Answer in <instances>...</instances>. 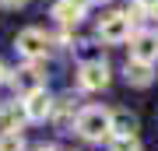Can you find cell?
I'll return each mask as SVG.
<instances>
[{"label": "cell", "instance_id": "cell-1", "mask_svg": "<svg viewBox=\"0 0 158 151\" xmlns=\"http://www.w3.org/2000/svg\"><path fill=\"white\" fill-rule=\"evenodd\" d=\"M74 130H77L85 141H106L109 134H113V112L102 109V106H88V109L77 112Z\"/></svg>", "mask_w": 158, "mask_h": 151}, {"label": "cell", "instance_id": "cell-2", "mask_svg": "<svg viewBox=\"0 0 158 151\" xmlns=\"http://www.w3.org/2000/svg\"><path fill=\"white\" fill-rule=\"evenodd\" d=\"M130 21H134V18H130V11H113V14H106L98 21V35L106 42H127L130 39Z\"/></svg>", "mask_w": 158, "mask_h": 151}, {"label": "cell", "instance_id": "cell-3", "mask_svg": "<svg viewBox=\"0 0 158 151\" xmlns=\"http://www.w3.org/2000/svg\"><path fill=\"white\" fill-rule=\"evenodd\" d=\"M77 84L85 91H102L109 84V63L102 60H88V63H81V70H77Z\"/></svg>", "mask_w": 158, "mask_h": 151}, {"label": "cell", "instance_id": "cell-4", "mask_svg": "<svg viewBox=\"0 0 158 151\" xmlns=\"http://www.w3.org/2000/svg\"><path fill=\"white\" fill-rule=\"evenodd\" d=\"M18 53L28 56V60H39V56H46V49H49V35L42 32V28H25V32H18Z\"/></svg>", "mask_w": 158, "mask_h": 151}, {"label": "cell", "instance_id": "cell-5", "mask_svg": "<svg viewBox=\"0 0 158 151\" xmlns=\"http://www.w3.org/2000/svg\"><path fill=\"white\" fill-rule=\"evenodd\" d=\"M130 60L155 63L158 60V32H134L130 35Z\"/></svg>", "mask_w": 158, "mask_h": 151}, {"label": "cell", "instance_id": "cell-6", "mask_svg": "<svg viewBox=\"0 0 158 151\" xmlns=\"http://www.w3.org/2000/svg\"><path fill=\"white\" fill-rule=\"evenodd\" d=\"M25 112H28V120H32V123H39V120L53 116V99H49V91H46V84L25 95Z\"/></svg>", "mask_w": 158, "mask_h": 151}, {"label": "cell", "instance_id": "cell-7", "mask_svg": "<svg viewBox=\"0 0 158 151\" xmlns=\"http://www.w3.org/2000/svg\"><path fill=\"white\" fill-rule=\"evenodd\" d=\"M11 84H14V91H18V95H28V91L42 88V84H46V78H42V70L32 63V67H21V70H14Z\"/></svg>", "mask_w": 158, "mask_h": 151}, {"label": "cell", "instance_id": "cell-8", "mask_svg": "<svg viewBox=\"0 0 158 151\" xmlns=\"http://www.w3.org/2000/svg\"><path fill=\"white\" fill-rule=\"evenodd\" d=\"M85 11H88V0H56L53 4V18L63 25H77L85 18Z\"/></svg>", "mask_w": 158, "mask_h": 151}, {"label": "cell", "instance_id": "cell-9", "mask_svg": "<svg viewBox=\"0 0 158 151\" xmlns=\"http://www.w3.org/2000/svg\"><path fill=\"white\" fill-rule=\"evenodd\" d=\"M25 123H32L28 112H25V102H7V106L0 109V127L4 130H21Z\"/></svg>", "mask_w": 158, "mask_h": 151}, {"label": "cell", "instance_id": "cell-10", "mask_svg": "<svg viewBox=\"0 0 158 151\" xmlns=\"http://www.w3.org/2000/svg\"><path fill=\"white\" fill-rule=\"evenodd\" d=\"M151 81H155L151 63H137V60L127 63V84H134V88H148Z\"/></svg>", "mask_w": 158, "mask_h": 151}, {"label": "cell", "instance_id": "cell-11", "mask_svg": "<svg viewBox=\"0 0 158 151\" xmlns=\"http://www.w3.org/2000/svg\"><path fill=\"white\" fill-rule=\"evenodd\" d=\"M113 134H137V116L130 109H116L113 112Z\"/></svg>", "mask_w": 158, "mask_h": 151}, {"label": "cell", "instance_id": "cell-12", "mask_svg": "<svg viewBox=\"0 0 158 151\" xmlns=\"http://www.w3.org/2000/svg\"><path fill=\"white\" fill-rule=\"evenodd\" d=\"M74 102H77V99H70V95H63L60 102H53V120H56L60 127H67V123H70V109H77Z\"/></svg>", "mask_w": 158, "mask_h": 151}, {"label": "cell", "instance_id": "cell-13", "mask_svg": "<svg viewBox=\"0 0 158 151\" xmlns=\"http://www.w3.org/2000/svg\"><path fill=\"white\" fill-rule=\"evenodd\" d=\"M109 151H141V141H137V134H113Z\"/></svg>", "mask_w": 158, "mask_h": 151}, {"label": "cell", "instance_id": "cell-14", "mask_svg": "<svg viewBox=\"0 0 158 151\" xmlns=\"http://www.w3.org/2000/svg\"><path fill=\"white\" fill-rule=\"evenodd\" d=\"M0 151H25L21 130H4V134H0Z\"/></svg>", "mask_w": 158, "mask_h": 151}, {"label": "cell", "instance_id": "cell-15", "mask_svg": "<svg viewBox=\"0 0 158 151\" xmlns=\"http://www.w3.org/2000/svg\"><path fill=\"white\" fill-rule=\"evenodd\" d=\"M28 0H0V7H7V11H14V7H25Z\"/></svg>", "mask_w": 158, "mask_h": 151}, {"label": "cell", "instance_id": "cell-16", "mask_svg": "<svg viewBox=\"0 0 158 151\" xmlns=\"http://www.w3.org/2000/svg\"><path fill=\"white\" fill-rule=\"evenodd\" d=\"M134 4H137V7H141V11H151V7L158 4V0H134Z\"/></svg>", "mask_w": 158, "mask_h": 151}, {"label": "cell", "instance_id": "cell-17", "mask_svg": "<svg viewBox=\"0 0 158 151\" xmlns=\"http://www.w3.org/2000/svg\"><path fill=\"white\" fill-rule=\"evenodd\" d=\"M35 151H63V148H56V144H39Z\"/></svg>", "mask_w": 158, "mask_h": 151}, {"label": "cell", "instance_id": "cell-18", "mask_svg": "<svg viewBox=\"0 0 158 151\" xmlns=\"http://www.w3.org/2000/svg\"><path fill=\"white\" fill-rule=\"evenodd\" d=\"M0 81H7V67H4V63H0Z\"/></svg>", "mask_w": 158, "mask_h": 151}, {"label": "cell", "instance_id": "cell-19", "mask_svg": "<svg viewBox=\"0 0 158 151\" xmlns=\"http://www.w3.org/2000/svg\"><path fill=\"white\" fill-rule=\"evenodd\" d=\"M151 18H158V4H155V7H151Z\"/></svg>", "mask_w": 158, "mask_h": 151}]
</instances>
